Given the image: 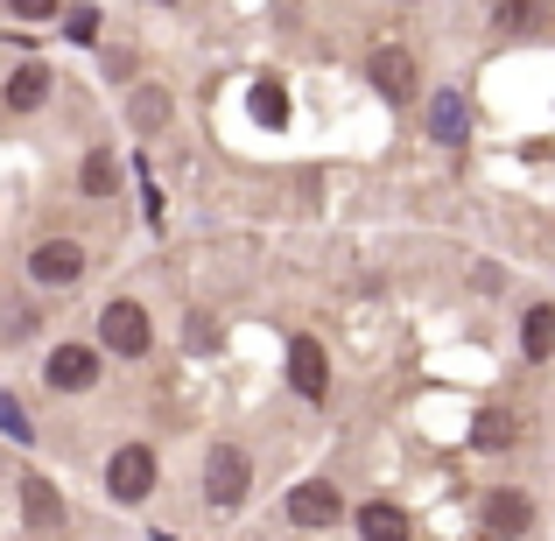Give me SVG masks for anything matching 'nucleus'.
Returning <instances> with one entry per match:
<instances>
[{
  "label": "nucleus",
  "mask_w": 555,
  "mask_h": 541,
  "mask_svg": "<svg viewBox=\"0 0 555 541\" xmlns=\"http://www.w3.org/2000/svg\"><path fill=\"white\" fill-rule=\"evenodd\" d=\"M246 478H254L246 450L240 443H218L211 464H204V500H211V506H240L246 500Z\"/></svg>",
  "instance_id": "1"
},
{
  "label": "nucleus",
  "mask_w": 555,
  "mask_h": 541,
  "mask_svg": "<svg viewBox=\"0 0 555 541\" xmlns=\"http://www.w3.org/2000/svg\"><path fill=\"white\" fill-rule=\"evenodd\" d=\"M99 331H106V352H120V359L149 352V310H141V302H106Z\"/></svg>",
  "instance_id": "2"
},
{
  "label": "nucleus",
  "mask_w": 555,
  "mask_h": 541,
  "mask_svg": "<svg viewBox=\"0 0 555 541\" xmlns=\"http://www.w3.org/2000/svg\"><path fill=\"white\" fill-rule=\"evenodd\" d=\"M106 486H113V500H149V486H155V458L141 443H127V450H113V464H106Z\"/></svg>",
  "instance_id": "3"
},
{
  "label": "nucleus",
  "mask_w": 555,
  "mask_h": 541,
  "mask_svg": "<svg viewBox=\"0 0 555 541\" xmlns=\"http://www.w3.org/2000/svg\"><path fill=\"white\" fill-rule=\"evenodd\" d=\"M28 274H36V282H50V288L78 282V274H85V246L78 240H42L36 254H28Z\"/></svg>",
  "instance_id": "4"
},
{
  "label": "nucleus",
  "mask_w": 555,
  "mask_h": 541,
  "mask_svg": "<svg viewBox=\"0 0 555 541\" xmlns=\"http://www.w3.org/2000/svg\"><path fill=\"white\" fill-rule=\"evenodd\" d=\"M345 514V500H338V486H296L288 492V520H296V528H331V520Z\"/></svg>",
  "instance_id": "5"
},
{
  "label": "nucleus",
  "mask_w": 555,
  "mask_h": 541,
  "mask_svg": "<svg viewBox=\"0 0 555 541\" xmlns=\"http://www.w3.org/2000/svg\"><path fill=\"white\" fill-rule=\"evenodd\" d=\"M288 379H296L302 401H324L331 373H324V345H317V338H296V345H288Z\"/></svg>",
  "instance_id": "6"
},
{
  "label": "nucleus",
  "mask_w": 555,
  "mask_h": 541,
  "mask_svg": "<svg viewBox=\"0 0 555 541\" xmlns=\"http://www.w3.org/2000/svg\"><path fill=\"white\" fill-rule=\"evenodd\" d=\"M50 387H64V394H78V387H92L99 379V352H85V345H56L50 352Z\"/></svg>",
  "instance_id": "7"
},
{
  "label": "nucleus",
  "mask_w": 555,
  "mask_h": 541,
  "mask_svg": "<svg viewBox=\"0 0 555 541\" xmlns=\"http://www.w3.org/2000/svg\"><path fill=\"white\" fill-rule=\"evenodd\" d=\"M373 85H379L387 99H415V56H408L401 42L373 50Z\"/></svg>",
  "instance_id": "8"
},
{
  "label": "nucleus",
  "mask_w": 555,
  "mask_h": 541,
  "mask_svg": "<svg viewBox=\"0 0 555 541\" xmlns=\"http://www.w3.org/2000/svg\"><path fill=\"white\" fill-rule=\"evenodd\" d=\"M464 127H472V113H464V92H450V85H443V92L429 99V134L443 141V149H457Z\"/></svg>",
  "instance_id": "9"
},
{
  "label": "nucleus",
  "mask_w": 555,
  "mask_h": 541,
  "mask_svg": "<svg viewBox=\"0 0 555 541\" xmlns=\"http://www.w3.org/2000/svg\"><path fill=\"white\" fill-rule=\"evenodd\" d=\"M528 520H534V506L520 500V492H492L486 500V534L514 541V534H528Z\"/></svg>",
  "instance_id": "10"
},
{
  "label": "nucleus",
  "mask_w": 555,
  "mask_h": 541,
  "mask_svg": "<svg viewBox=\"0 0 555 541\" xmlns=\"http://www.w3.org/2000/svg\"><path fill=\"white\" fill-rule=\"evenodd\" d=\"M22 514H28V528H56L64 520V500H56L50 478H22Z\"/></svg>",
  "instance_id": "11"
},
{
  "label": "nucleus",
  "mask_w": 555,
  "mask_h": 541,
  "mask_svg": "<svg viewBox=\"0 0 555 541\" xmlns=\"http://www.w3.org/2000/svg\"><path fill=\"white\" fill-rule=\"evenodd\" d=\"M359 534H366V541H408V514H401V506H359Z\"/></svg>",
  "instance_id": "12"
},
{
  "label": "nucleus",
  "mask_w": 555,
  "mask_h": 541,
  "mask_svg": "<svg viewBox=\"0 0 555 541\" xmlns=\"http://www.w3.org/2000/svg\"><path fill=\"white\" fill-rule=\"evenodd\" d=\"M520 345H528V359H548V352H555V310H548V302H534V310H528Z\"/></svg>",
  "instance_id": "13"
},
{
  "label": "nucleus",
  "mask_w": 555,
  "mask_h": 541,
  "mask_svg": "<svg viewBox=\"0 0 555 541\" xmlns=\"http://www.w3.org/2000/svg\"><path fill=\"white\" fill-rule=\"evenodd\" d=\"M42 92H50V70H42V64H22V70H14V78H8V106H42Z\"/></svg>",
  "instance_id": "14"
},
{
  "label": "nucleus",
  "mask_w": 555,
  "mask_h": 541,
  "mask_svg": "<svg viewBox=\"0 0 555 541\" xmlns=\"http://www.w3.org/2000/svg\"><path fill=\"white\" fill-rule=\"evenodd\" d=\"M246 106H254V120H260V127H282V120H288V92H282L274 78H260Z\"/></svg>",
  "instance_id": "15"
},
{
  "label": "nucleus",
  "mask_w": 555,
  "mask_h": 541,
  "mask_svg": "<svg viewBox=\"0 0 555 541\" xmlns=\"http://www.w3.org/2000/svg\"><path fill=\"white\" fill-rule=\"evenodd\" d=\"M472 443H478V450H506V443H514V415H500V408H486V415L472 422Z\"/></svg>",
  "instance_id": "16"
},
{
  "label": "nucleus",
  "mask_w": 555,
  "mask_h": 541,
  "mask_svg": "<svg viewBox=\"0 0 555 541\" xmlns=\"http://www.w3.org/2000/svg\"><path fill=\"white\" fill-rule=\"evenodd\" d=\"M78 183H85V190H92V197H106V190H113V155H106V149H99V155H85V169H78Z\"/></svg>",
  "instance_id": "17"
},
{
  "label": "nucleus",
  "mask_w": 555,
  "mask_h": 541,
  "mask_svg": "<svg viewBox=\"0 0 555 541\" xmlns=\"http://www.w3.org/2000/svg\"><path fill=\"white\" fill-rule=\"evenodd\" d=\"M0 436H14V443H28V415H22V401H14V394H0Z\"/></svg>",
  "instance_id": "18"
},
{
  "label": "nucleus",
  "mask_w": 555,
  "mask_h": 541,
  "mask_svg": "<svg viewBox=\"0 0 555 541\" xmlns=\"http://www.w3.org/2000/svg\"><path fill=\"white\" fill-rule=\"evenodd\" d=\"M64 28H70V42H99V14H92V8H70Z\"/></svg>",
  "instance_id": "19"
},
{
  "label": "nucleus",
  "mask_w": 555,
  "mask_h": 541,
  "mask_svg": "<svg viewBox=\"0 0 555 541\" xmlns=\"http://www.w3.org/2000/svg\"><path fill=\"white\" fill-rule=\"evenodd\" d=\"M134 120H141V127H155V120H169V99H155V92H141V99H134Z\"/></svg>",
  "instance_id": "20"
}]
</instances>
